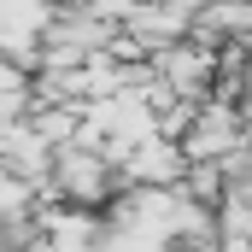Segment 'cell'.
<instances>
[{
	"label": "cell",
	"instance_id": "cell-1",
	"mask_svg": "<svg viewBox=\"0 0 252 252\" xmlns=\"http://www.w3.org/2000/svg\"><path fill=\"white\" fill-rule=\"evenodd\" d=\"M182 176H188V153L176 141H147V147L129 153V164H124L129 188H182Z\"/></svg>",
	"mask_w": 252,
	"mask_h": 252
}]
</instances>
